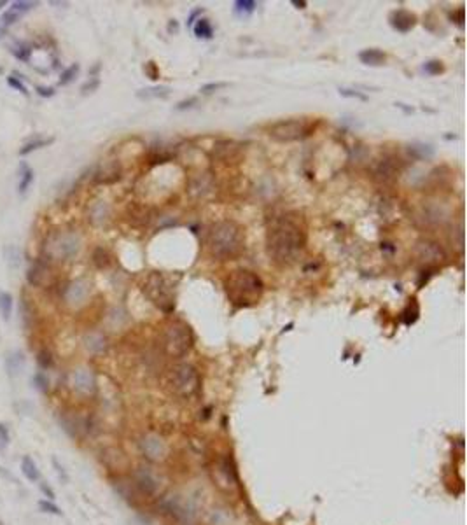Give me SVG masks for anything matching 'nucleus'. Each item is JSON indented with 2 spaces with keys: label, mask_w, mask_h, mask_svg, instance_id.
Returning <instances> with one entry per match:
<instances>
[{
  "label": "nucleus",
  "mask_w": 467,
  "mask_h": 525,
  "mask_svg": "<svg viewBox=\"0 0 467 525\" xmlns=\"http://www.w3.org/2000/svg\"><path fill=\"white\" fill-rule=\"evenodd\" d=\"M305 243H307L305 226L296 215H275L268 222L266 249L270 257L278 265L293 263L305 249Z\"/></svg>",
  "instance_id": "obj_1"
},
{
  "label": "nucleus",
  "mask_w": 467,
  "mask_h": 525,
  "mask_svg": "<svg viewBox=\"0 0 467 525\" xmlns=\"http://www.w3.org/2000/svg\"><path fill=\"white\" fill-rule=\"evenodd\" d=\"M208 249L219 261L235 259L243 249L242 228L233 221L215 222L208 231Z\"/></svg>",
  "instance_id": "obj_2"
},
{
  "label": "nucleus",
  "mask_w": 467,
  "mask_h": 525,
  "mask_svg": "<svg viewBox=\"0 0 467 525\" xmlns=\"http://www.w3.org/2000/svg\"><path fill=\"white\" fill-rule=\"evenodd\" d=\"M226 294L236 307H250L257 303L263 294L264 284L256 273L249 270H236L224 282Z\"/></svg>",
  "instance_id": "obj_3"
},
{
  "label": "nucleus",
  "mask_w": 467,
  "mask_h": 525,
  "mask_svg": "<svg viewBox=\"0 0 467 525\" xmlns=\"http://www.w3.org/2000/svg\"><path fill=\"white\" fill-rule=\"evenodd\" d=\"M161 345H163L164 354L171 359L184 357L194 345V335L189 324H185L184 321H170L163 329V336H161Z\"/></svg>",
  "instance_id": "obj_4"
},
{
  "label": "nucleus",
  "mask_w": 467,
  "mask_h": 525,
  "mask_svg": "<svg viewBox=\"0 0 467 525\" xmlns=\"http://www.w3.org/2000/svg\"><path fill=\"white\" fill-rule=\"evenodd\" d=\"M170 387L173 390L175 396L182 397V399H191L200 392L201 378L198 369L193 364L182 362L171 368L170 371Z\"/></svg>",
  "instance_id": "obj_5"
},
{
  "label": "nucleus",
  "mask_w": 467,
  "mask_h": 525,
  "mask_svg": "<svg viewBox=\"0 0 467 525\" xmlns=\"http://www.w3.org/2000/svg\"><path fill=\"white\" fill-rule=\"evenodd\" d=\"M144 293L146 296L156 305L159 310L166 312H173L175 308V296H173V289L171 286L168 284V280L164 279L163 273L159 272H153L149 277H147L146 284H144Z\"/></svg>",
  "instance_id": "obj_6"
},
{
  "label": "nucleus",
  "mask_w": 467,
  "mask_h": 525,
  "mask_svg": "<svg viewBox=\"0 0 467 525\" xmlns=\"http://www.w3.org/2000/svg\"><path fill=\"white\" fill-rule=\"evenodd\" d=\"M81 249V238L72 231H63L53 235L46 243V254L49 259L68 261Z\"/></svg>",
  "instance_id": "obj_7"
},
{
  "label": "nucleus",
  "mask_w": 467,
  "mask_h": 525,
  "mask_svg": "<svg viewBox=\"0 0 467 525\" xmlns=\"http://www.w3.org/2000/svg\"><path fill=\"white\" fill-rule=\"evenodd\" d=\"M308 135V126L298 119L278 121L270 128V137L278 142H296Z\"/></svg>",
  "instance_id": "obj_8"
},
{
  "label": "nucleus",
  "mask_w": 467,
  "mask_h": 525,
  "mask_svg": "<svg viewBox=\"0 0 467 525\" xmlns=\"http://www.w3.org/2000/svg\"><path fill=\"white\" fill-rule=\"evenodd\" d=\"M214 480L217 487L224 492H238L240 490V478L236 468L231 461L228 459H221L217 461L214 468Z\"/></svg>",
  "instance_id": "obj_9"
},
{
  "label": "nucleus",
  "mask_w": 467,
  "mask_h": 525,
  "mask_svg": "<svg viewBox=\"0 0 467 525\" xmlns=\"http://www.w3.org/2000/svg\"><path fill=\"white\" fill-rule=\"evenodd\" d=\"M417 259L424 265H439V263H445L446 254L443 250V247H439V243L432 242V240H420L417 243Z\"/></svg>",
  "instance_id": "obj_10"
},
{
  "label": "nucleus",
  "mask_w": 467,
  "mask_h": 525,
  "mask_svg": "<svg viewBox=\"0 0 467 525\" xmlns=\"http://www.w3.org/2000/svg\"><path fill=\"white\" fill-rule=\"evenodd\" d=\"M140 447H142L144 455L153 462H161L168 455V447L164 443V440L157 434H154V432L144 436V440L140 441Z\"/></svg>",
  "instance_id": "obj_11"
},
{
  "label": "nucleus",
  "mask_w": 467,
  "mask_h": 525,
  "mask_svg": "<svg viewBox=\"0 0 467 525\" xmlns=\"http://www.w3.org/2000/svg\"><path fill=\"white\" fill-rule=\"evenodd\" d=\"M51 280H53V272H51V266L46 261H37L26 272V282L33 287L47 286Z\"/></svg>",
  "instance_id": "obj_12"
},
{
  "label": "nucleus",
  "mask_w": 467,
  "mask_h": 525,
  "mask_svg": "<svg viewBox=\"0 0 467 525\" xmlns=\"http://www.w3.org/2000/svg\"><path fill=\"white\" fill-rule=\"evenodd\" d=\"M72 387L82 396H91L95 392V389H97V380H95V375L89 369H75L72 373Z\"/></svg>",
  "instance_id": "obj_13"
},
{
  "label": "nucleus",
  "mask_w": 467,
  "mask_h": 525,
  "mask_svg": "<svg viewBox=\"0 0 467 525\" xmlns=\"http://www.w3.org/2000/svg\"><path fill=\"white\" fill-rule=\"evenodd\" d=\"M399 170H401L399 160H396V158L392 156H387L383 158L378 163V167L375 168V179L383 184L394 182V180L397 179V175H399Z\"/></svg>",
  "instance_id": "obj_14"
},
{
  "label": "nucleus",
  "mask_w": 467,
  "mask_h": 525,
  "mask_svg": "<svg viewBox=\"0 0 467 525\" xmlns=\"http://www.w3.org/2000/svg\"><path fill=\"white\" fill-rule=\"evenodd\" d=\"M135 487L144 496H154L159 489V482L149 468H139L135 473Z\"/></svg>",
  "instance_id": "obj_15"
},
{
  "label": "nucleus",
  "mask_w": 467,
  "mask_h": 525,
  "mask_svg": "<svg viewBox=\"0 0 467 525\" xmlns=\"http://www.w3.org/2000/svg\"><path fill=\"white\" fill-rule=\"evenodd\" d=\"M415 23H417L415 14H411L406 9H397V11H394L392 14H390V25H392L394 30H397V32L401 33L410 32L415 26Z\"/></svg>",
  "instance_id": "obj_16"
},
{
  "label": "nucleus",
  "mask_w": 467,
  "mask_h": 525,
  "mask_svg": "<svg viewBox=\"0 0 467 525\" xmlns=\"http://www.w3.org/2000/svg\"><path fill=\"white\" fill-rule=\"evenodd\" d=\"M89 293V286L88 282H84V280H75V282H72L70 286H68L67 289V301L68 303H82V301L86 300V296H88Z\"/></svg>",
  "instance_id": "obj_17"
},
{
  "label": "nucleus",
  "mask_w": 467,
  "mask_h": 525,
  "mask_svg": "<svg viewBox=\"0 0 467 525\" xmlns=\"http://www.w3.org/2000/svg\"><path fill=\"white\" fill-rule=\"evenodd\" d=\"M359 60L364 65H369V67H380V65L385 63L387 54L382 49H376V47H371V49H364L359 53Z\"/></svg>",
  "instance_id": "obj_18"
},
{
  "label": "nucleus",
  "mask_w": 467,
  "mask_h": 525,
  "mask_svg": "<svg viewBox=\"0 0 467 525\" xmlns=\"http://www.w3.org/2000/svg\"><path fill=\"white\" fill-rule=\"evenodd\" d=\"M84 345L91 354H104L107 349V340L102 333H89L84 338Z\"/></svg>",
  "instance_id": "obj_19"
},
{
  "label": "nucleus",
  "mask_w": 467,
  "mask_h": 525,
  "mask_svg": "<svg viewBox=\"0 0 467 525\" xmlns=\"http://www.w3.org/2000/svg\"><path fill=\"white\" fill-rule=\"evenodd\" d=\"M23 364H25V357H23V352H19V350L9 354L7 359H5V366H7L9 375L18 376L19 371L23 369Z\"/></svg>",
  "instance_id": "obj_20"
},
{
  "label": "nucleus",
  "mask_w": 467,
  "mask_h": 525,
  "mask_svg": "<svg viewBox=\"0 0 467 525\" xmlns=\"http://www.w3.org/2000/svg\"><path fill=\"white\" fill-rule=\"evenodd\" d=\"M21 471H23V475H25V478L28 480V482L35 483V482H39V480H40L39 469H37L33 459L28 457V455H25V457L21 459Z\"/></svg>",
  "instance_id": "obj_21"
},
{
  "label": "nucleus",
  "mask_w": 467,
  "mask_h": 525,
  "mask_svg": "<svg viewBox=\"0 0 467 525\" xmlns=\"http://www.w3.org/2000/svg\"><path fill=\"white\" fill-rule=\"evenodd\" d=\"M53 142H54L53 137H46V139H44V137H39V139H32V140H28V142H26L25 146L21 147V149H19V154H21V156H26V154L33 153V151L40 149V147L49 146V144H53Z\"/></svg>",
  "instance_id": "obj_22"
},
{
  "label": "nucleus",
  "mask_w": 467,
  "mask_h": 525,
  "mask_svg": "<svg viewBox=\"0 0 467 525\" xmlns=\"http://www.w3.org/2000/svg\"><path fill=\"white\" fill-rule=\"evenodd\" d=\"M4 257L7 261V265L11 270H18L21 265V250L16 245H7L4 249Z\"/></svg>",
  "instance_id": "obj_23"
},
{
  "label": "nucleus",
  "mask_w": 467,
  "mask_h": 525,
  "mask_svg": "<svg viewBox=\"0 0 467 525\" xmlns=\"http://www.w3.org/2000/svg\"><path fill=\"white\" fill-rule=\"evenodd\" d=\"M109 215V207L104 203V201H97L93 205L91 212H89V219H91L95 224H102V222L107 219Z\"/></svg>",
  "instance_id": "obj_24"
},
{
  "label": "nucleus",
  "mask_w": 467,
  "mask_h": 525,
  "mask_svg": "<svg viewBox=\"0 0 467 525\" xmlns=\"http://www.w3.org/2000/svg\"><path fill=\"white\" fill-rule=\"evenodd\" d=\"M170 95V88L168 86H154V88H147L137 93L140 98H166Z\"/></svg>",
  "instance_id": "obj_25"
},
{
  "label": "nucleus",
  "mask_w": 467,
  "mask_h": 525,
  "mask_svg": "<svg viewBox=\"0 0 467 525\" xmlns=\"http://www.w3.org/2000/svg\"><path fill=\"white\" fill-rule=\"evenodd\" d=\"M12 314V296L5 291H0V315L4 321H9Z\"/></svg>",
  "instance_id": "obj_26"
},
{
  "label": "nucleus",
  "mask_w": 467,
  "mask_h": 525,
  "mask_svg": "<svg viewBox=\"0 0 467 525\" xmlns=\"http://www.w3.org/2000/svg\"><path fill=\"white\" fill-rule=\"evenodd\" d=\"M194 35L200 37V39H210L212 33H214V28H212L210 21L205 18H200L198 19V23L194 25Z\"/></svg>",
  "instance_id": "obj_27"
},
{
  "label": "nucleus",
  "mask_w": 467,
  "mask_h": 525,
  "mask_svg": "<svg viewBox=\"0 0 467 525\" xmlns=\"http://www.w3.org/2000/svg\"><path fill=\"white\" fill-rule=\"evenodd\" d=\"M32 180H33V170L30 167H26V165H23L21 167V180H19V186H18L19 194L26 193V189L30 187Z\"/></svg>",
  "instance_id": "obj_28"
},
{
  "label": "nucleus",
  "mask_w": 467,
  "mask_h": 525,
  "mask_svg": "<svg viewBox=\"0 0 467 525\" xmlns=\"http://www.w3.org/2000/svg\"><path fill=\"white\" fill-rule=\"evenodd\" d=\"M93 259H95V265L98 266V268H105V266H109V263H111V257H109L107 250L104 249H97L95 250V254H93Z\"/></svg>",
  "instance_id": "obj_29"
},
{
  "label": "nucleus",
  "mask_w": 467,
  "mask_h": 525,
  "mask_svg": "<svg viewBox=\"0 0 467 525\" xmlns=\"http://www.w3.org/2000/svg\"><path fill=\"white\" fill-rule=\"evenodd\" d=\"M443 70H445V67H443V63L439 60H431L424 65V72L429 75H438L441 74Z\"/></svg>",
  "instance_id": "obj_30"
},
{
  "label": "nucleus",
  "mask_w": 467,
  "mask_h": 525,
  "mask_svg": "<svg viewBox=\"0 0 467 525\" xmlns=\"http://www.w3.org/2000/svg\"><path fill=\"white\" fill-rule=\"evenodd\" d=\"M37 361H39L40 368L47 369V368H51V366H53V355H51L49 350L44 349V350H40V352H39V357H37Z\"/></svg>",
  "instance_id": "obj_31"
},
{
  "label": "nucleus",
  "mask_w": 467,
  "mask_h": 525,
  "mask_svg": "<svg viewBox=\"0 0 467 525\" xmlns=\"http://www.w3.org/2000/svg\"><path fill=\"white\" fill-rule=\"evenodd\" d=\"M410 153L417 158H431L432 156V149L429 146H411L410 147Z\"/></svg>",
  "instance_id": "obj_32"
},
{
  "label": "nucleus",
  "mask_w": 467,
  "mask_h": 525,
  "mask_svg": "<svg viewBox=\"0 0 467 525\" xmlns=\"http://www.w3.org/2000/svg\"><path fill=\"white\" fill-rule=\"evenodd\" d=\"M236 11L238 12H245V14H250V12H254V9L257 7L256 2H252V0H238L236 2Z\"/></svg>",
  "instance_id": "obj_33"
},
{
  "label": "nucleus",
  "mask_w": 467,
  "mask_h": 525,
  "mask_svg": "<svg viewBox=\"0 0 467 525\" xmlns=\"http://www.w3.org/2000/svg\"><path fill=\"white\" fill-rule=\"evenodd\" d=\"M77 72H79V65H77V63H74L70 68H67V70H65L63 74H61L60 84H68V82H70V81H74V79H75V75H77Z\"/></svg>",
  "instance_id": "obj_34"
},
{
  "label": "nucleus",
  "mask_w": 467,
  "mask_h": 525,
  "mask_svg": "<svg viewBox=\"0 0 467 525\" xmlns=\"http://www.w3.org/2000/svg\"><path fill=\"white\" fill-rule=\"evenodd\" d=\"M226 86H228V82H210V84L201 86V93H205V95L215 93V91L222 90V88H226Z\"/></svg>",
  "instance_id": "obj_35"
},
{
  "label": "nucleus",
  "mask_w": 467,
  "mask_h": 525,
  "mask_svg": "<svg viewBox=\"0 0 467 525\" xmlns=\"http://www.w3.org/2000/svg\"><path fill=\"white\" fill-rule=\"evenodd\" d=\"M40 510L46 511V513H51V515H61V510L56 506V504H53L51 501H40L39 503Z\"/></svg>",
  "instance_id": "obj_36"
},
{
  "label": "nucleus",
  "mask_w": 467,
  "mask_h": 525,
  "mask_svg": "<svg viewBox=\"0 0 467 525\" xmlns=\"http://www.w3.org/2000/svg\"><path fill=\"white\" fill-rule=\"evenodd\" d=\"M339 95L346 98H359V100H367L366 95L359 93V91H353V90H346V88H339Z\"/></svg>",
  "instance_id": "obj_37"
},
{
  "label": "nucleus",
  "mask_w": 467,
  "mask_h": 525,
  "mask_svg": "<svg viewBox=\"0 0 467 525\" xmlns=\"http://www.w3.org/2000/svg\"><path fill=\"white\" fill-rule=\"evenodd\" d=\"M32 2H21V0H18V2H14L12 4V11L18 12V14H21V12H26L32 9Z\"/></svg>",
  "instance_id": "obj_38"
},
{
  "label": "nucleus",
  "mask_w": 467,
  "mask_h": 525,
  "mask_svg": "<svg viewBox=\"0 0 467 525\" xmlns=\"http://www.w3.org/2000/svg\"><path fill=\"white\" fill-rule=\"evenodd\" d=\"M18 18H19L18 12H14V11L11 9V11L4 12V16H2V25H4V26L12 25V23H16V19H18Z\"/></svg>",
  "instance_id": "obj_39"
},
{
  "label": "nucleus",
  "mask_w": 467,
  "mask_h": 525,
  "mask_svg": "<svg viewBox=\"0 0 467 525\" xmlns=\"http://www.w3.org/2000/svg\"><path fill=\"white\" fill-rule=\"evenodd\" d=\"M9 445V431L4 424H0V448H5Z\"/></svg>",
  "instance_id": "obj_40"
},
{
  "label": "nucleus",
  "mask_w": 467,
  "mask_h": 525,
  "mask_svg": "<svg viewBox=\"0 0 467 525\" xmlns=\"http://www.w3.org/2000/svg\"><path fill=\"white\" fill-rule=\"evenodd\" d=\"M35 383H37V389H39V390H42V392H46V390H47V378H46V375H44L42 371L35 375Z\"/></svg>",
  "instance_id": "obj_41"
},
{
  "label": "nucleus",
  "mask_w": 467,
  "mask_h": 525,
  "mask_svg": "<svg viewBox=\"0 0 467 525\" xmlns=\"http://www.w3.org/2000/svg\"><path fill=\"white\" fill-rule=\"evenodd\" d=\"M7 82H9V86H12V88H16V90H18V91H21L23 95H26V93H28V91H26V88H25V86L21 84V81H19L18 77H14V75H11V77L7 79Z\"/></svg>",
  "instance_id": "obj_42"
},
{
  "label": "nucleus",
  "mask_w": 467,
  "mask_h": 525,
  "mask_svg": "<svg viewBox=\"0 0 467 525\" xmlns=\"http://www.w3.org/2000/svg\"><path fill=\"white\" fill-rule=\"evenodd\" d=\"M194 104H198V98H189V100L180 102V104H178L175 109H177V111H184V109H191Z\"/></svg>",
  "instance_id": "obj_43"
},
{
  "label": "nucleus",
  "mask_w": 467,
  "mask_h": 525,
  "mask_svg": "<svg viewBox=\"0 0 467 525\" xmlns=\"http://www.w3.org/2000/svg\"><path fill=\"white\" fill-rule=\"evenodd\" d=\"M146 72L151 75V79H157V77H159V74L156 72V65H154V61H149V63L146 65Z\"/></svg>",
  "instance_id": "obj_44"
},
{
  "label": "nucleus",
  "mask_w": 467,
  "mask_h": 525,
  "mask_svg": "<svg viewBox=\"0 0 467 525\" xmlns=\"http://www.w3.org/2000/svg\"><path fill=\"white\" fill-rule=\"evenodd\" d=\"M37 93H39L40 97H53L54 88H44V86H37Z\"/></svg>",
  "instance_id": "obj_45"
},
{
  "label": "nucleus",
  "mask_w": 467,
  "mask_h": 525,
  "mask_svg": "<svg viewBox=\"0 0 467 525\" xmlns=\"http://www.w3.org/2000/svg\"><path fill=\"white\" fill-rule=\"evenodd\" d=\"M40 490H42V492H44V494H46V496H47V497H49V499H53V497H54L53 490H51V489H49V487H47V485H46V483H42V485H40Z\"/></svg>",
  "instance_id": "obj_46"
},
{
  "label": "nucleus",
  "mask_w": 467,
  "mask_h": 525,
  "mask_svg": "<svg viewBox=\"0 0 467 525\" xmlns=\"http://www.w3.org/2000/svg\"><path fill=\"white\" fill-rule=\"evenodd\" d=\"M98 84H100V82H98V79H95V81H93L91 82V84H84V86H82V91H88V90H95V88H97V86Z\"/></svg>",
  "instance_id": "obj_47"
},
{
  "label": "nucleus",
  "mask_w": 467,
  "mask_h": 525,
  "mask_svg": "<svg viewBox=\"0 0 467 525\" xmlns=\"http://www.w3.org/2000/svg\"><path fill=\"white\" fill-rule=\"evenodd\" d=\"M293 4L298 5L300 9H305V5H307V2H298V0H293Z\"/></svg>",
  "instance_id": "obj_48"
},
{
  "label": "nucleus",
  "mask_w": 467,
  "mask_h": 525,
  "mask_svg": "<svg viewBox=\"0 0 467 525\" xmlns=\"http://www.w3.org/2000/svg\"><path fill=\"white\" fill-rule=\"evenodd\" d=\"M2 5H5V2H4V0H2V2H0V7H2Z\"/></svg>",
  "instance_id": "obj_49"
}]
</instances>
